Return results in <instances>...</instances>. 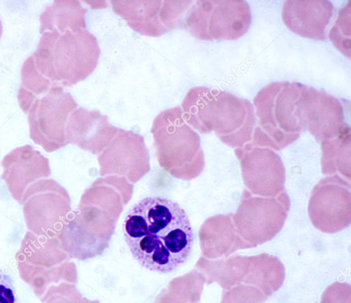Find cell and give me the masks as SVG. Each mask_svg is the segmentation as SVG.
<instances>
[{"label": "cell", "mask_w": 351, "mask_h": 303, "mask_svg": "<svg viewBox=\"0 0 351 303\" xmlns=\"http://www.w3.org/2000/svg\"><path fill=\"white\" fill-rule=\"evenodd\" d=\"M123 232L128 248L146 269L167 274L190 256L194 234L188 215L176 202L147 197L128 211Z\"/></svg>", "instance_id": "cell-1"}, {"label": "cell", "mask_w": 351, "mask_h": 303, "mask_svg": "<svg viewBox=\"0 0 351 303\" xmlns=\"http://www.w3.org/2000/svg\"><path fill=\"white\" fill-rule=\"evenodd\" d=\"M100 55L96 37L86 29L41 34L32 56L38 73L53 85L71 86L96 68Z\"/></svg>", "instance_id": "cell-2"}, {"label": "cell", "mask_w": 351, "mask_h": 303, "mask_svg": "<svg viewBox=\"0 0 351 303\" xmlns=\"http://www.w3.org/2000/svg\"><path fill=\"white\" fill-rule=\"evenodd\" d=\"M182 106L193 124L208 130L213 123L221 139L230 145L244 141L254 122L249 100L206 86L191 88Z\"/></svg>", "instance_id": "cell-3"}, {"label": "cell", "mask_w": 351, "mask_h": 303, "mask_svg": "<svg viewBox=\"0 0 351 303\" xmlns=\"http://www.w3.org/2000/svg\"><path fill=\"white\" fill-rule=\"evenodd\" d=\"M18 101L27 114L29 137L35 143L48 152L66 144V121L77 106L69 93L61 86H52L38 95L19 97Z\"/></svg>", "instance_id": "cell-4"}, {"label": "cell", "mask_w": 351, "mask_h": 303, "mask_svg": "<svg viewBox=\"0 0 351 303\" xmlns=\"http://www.w3.org/2000/svg\"><path fill=\"white\" fill-rule=\"evenodd\" d=\"M252 23L245 1H197L189 9L185 25L196 38L234 40L245 34Z\"/></svg>", "instance_id": "cell-5"}, {"label": "cell", "mask_w": 351, "mask_h": 303, "mask_svg": "<svg viewBox=\"0 0 351 303\" xmlns=\"http://www.w3.org/2000/svg\"><path fill=\"white\" fill-rule=\"evenodd\" d=\"M301 84L274 82L262 88L254 99L256 114L263 126L283 146L297 137L296 103Z\"/></svg>", "instance_id": "cell-6"}, {"label": "cell", "mask_w": 351, "mask_h": 303, "mask_svg": "<svg viewBox=\"0 0 351 303\" xmlns=\"http://www.w3.org/2000/svg\"><path fill=\"white\" fill-rule=\"evenodd\" d=\"M114 12L136 32L160 36L174 28L192 1H111Z\"/></svg>", "instance_id": "cell-7"}, {"label": "cell", "mask_w": 351, "mask_h": 303, "mask_svg": "<svg viewBox=\"0 0 351 303\" xmlns=\"http://www.w3.org/2000/svg\"><path fill=\"white\" fill-rule=\"evenodd\" d=\"M62 188L53 179L29 186L22 204L27 229L36 235L53 237L65 212Z\"/></svg>", "instance_id": "cell-8"}, {"label": "cell", "mask_w": 351, "mask_h": 303, "mask_svg": "<svg viewBox=\"0 0 351 303\" xmlns=\"http://www.w3.org/2000/svg\"><path fill=\"white\" fill-rule=\"evenodd\" d=\"M58 241L53 237L25 233L16 254L20 277L40 300L52 282L58 258Z\"/></svg>", "instance_id": "cell-9"}, {"label": "cell", "mask_w": 351, "mask_h": 303, "mask_svg": "<svg viewBox=\"0 0 351 303\" xmlns=\"http://www.w3.org/2000/svg\"><path fill=\"white\" fill-rule=\"evenodd\" d=\"M1 166L2 178L13 199L20 204L29 186L51 173L48 159L30 145L10 151L3 157Z\"/></svg>", "instance_id": "cell-10"}, {"label": "cell", "mask_w": 351, "mask_h": 303, "mask_svg": "<svg viewBox=\"0 0 351 303\" xmlns=\"http://www.w3.org/2000/svg\"><path fill=\"white\" fill-rule=\"evenodd\" d=\"M296 113L317 138L332 135L343 118V108L337 98L303 84L296 103Z\"/></svg>", "instance_id": "cell-11"}, {"label": "cell", "mask_w": 351, "mask_h": 303, "mask_svg": "<svg viewBox=\"0 0 351 303\" xmlns=\"http://www.w3.org/2000/svg\"><path fill=\"white\" fill-rule=\"evenodd\" d=\"M334 7L328 1H286L282 17L293 32L311 39H326V29L333 16Z\"/></svg>", "instance_id": "cell-12"}, {"label": "cell", "mask_w": 351, "mask_h": 303, "mask_svg": "<svg viewBox=\"0 0 351 303\" xmlns=\"http://www.w3.org/2000/svg\"><path fill=\"white\" fill-rule=\"evenodd\" d=\"M86 12L77 1H54L40 16V32L86 29Z\"/></svg>", "instance_id": "cell-13"}, {"label": "cell", "mask_w": 351, "mask_h": 303, "mask_svg": "<svg viewBox=\"0 0 351 303\" xmlns=\"http://www.w3.org/2000/svg\"><path fill=\"white\" fill-rule=\"evenodd\" d=\"M341 9L338 19L330 32L329 38L334 45L348 58L350 53V6Z\"/></svg>", "instance_id": "cell-14"}, {"label": "cell", "mask_w": 351, "mask_h": 303, "mask_svg": "<svg viewBox=\"0 0 351 303\" xmlns=\"http://www.w3.org/2000/svg\"><path fill=\"white\" fill-rule=\"evenodd\" d=\"M1 34H2V24H1V21L0 20V38L1 36Z\"/></svg>", "instance_id": "cell-15"}]
</instances>
